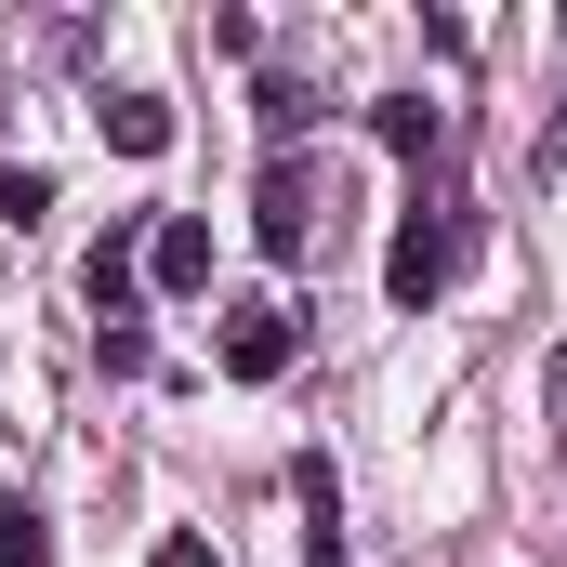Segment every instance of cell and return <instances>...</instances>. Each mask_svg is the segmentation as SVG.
I'll list each match as a JSON object with an SVG mask.
<instances>
[{
    "mask_svg": "<svg viewBox=\"0 0 567 567\" xmlns=\"http://www.w3.org/2000/svg\"><path fill=\"white\" fill-rule=\"evenodd\" d=\"M80 290H93V317L120 330V317H133V290H145V238H93V265H80Z\"/></svg>",
    "mask_w": 567,
    "mask_h": 567,
    "instance_id": "4",
    "label": "cell"
},
{
    "mask_svg": "<svg viewBox=\"0 0 567 567\" xmlns=\"http://www.w3.org/2000/svg\"><path fill=\"white\" fill-rule=\"evenodd\" d=\"M212 357H225V383H278L290 357H303V330H290V303H225Z\"/></svg>",
    "mask_w": 567,
    "mask_h": 567,
    "instance_id": "2",
    "label": "cell"
},
{
    "mask_svg": "<svg viewBox=\"0 0 567 567\" xmlns=\"http://www.w3.org/2000/svg\"><path fill=\"white\" fill-rule=\"evenodd\" d=\"M251 238H265V251H303V158H278V172H265V198H251Z\"/></svg>",
    "mask_w": 567,
    "mask_h": 567,
    "instance_id": "5",
    "label": "cell"
},
{
    "mask_svg": "<svg viewBox=\"0 0 567 567\" xmlns=\"http://www.w3.org/2000/svg\"><path fill=\"white\" fill-rule=\"evenodd\" d=\"M145 278L158 290H212V225H198V212H158V225H145Z\"/></svg>",
    "mask_w": 567,
    "mask_h": 567,
    "instance_id": "3",
    "label": "cell"
},
{
    "mask_svg": "<svg viewBox=\"0 0 567 567\" xmlns=\"http://www.w3.org/2000/svg\"><path fill=\"white\" fill-rule=\"evenodd\" d=\"M303 120H317V93H303V80H265V133H278V158H290V133H303Z\"/></svg>",
    "mask_w": 567,
    "mask_h": 567,
    "instance_id": "9",
    "label": "cell"
},
{
    "mask_svg": "<svg viewBox=\"0 0 567 567\" xmlns=\"http://www.w3.org/2000/svg\"><path fill=\"white\" fill-rule=\"evenodd\" d=\"M158 567H225V555H212V542H185V528H172V542H158Z\"/></svg>",
    "mask_w": 567,
    "mask_h": 567,
    "instance_id": "11",
    "label": "cell"
},
{
    "mask_svg": "<svg viewBox=\"0 0 567 567\" xmlns=\"http://www.w3.org/2000/svg\"><path fill=\"white\" fill-rule=\"evenodd\" d=\"M106 145H120V158H158V145H172V106H158V93H106Z\"/></svg>",
    "mask_w": 567,
    "mask_h": 567,
    "instance_id": "7",
    "label": "cell"
},
{
    "mask_svg": "<svg viewBox=\"0 0 567 567\" xmlns=\"http://www.w3.org/2000/svg\"><path fill=\"white\" fill-rule=\"evenodd\" d=\"M40 198H53V185H40V172L13 158V172H0V225H40Z\"/></svg>",
    "mask_w": 567,
    "mask_h": 567,
    "instance_id": "10",
    "label": "cell"
},
{
    "mask_svg": "<svg viewBox=\"0 0 567 567\" xmlns=\"http://www.w3.org/2000/svg\"><path fill=\"white\" fill-rule=\"evenodd\" d=\"M370 133L396 145V158H435V145H449V120H435L423 93H383V106H370Z\"/></svg>",
    "mask_w": 567,
    "mask_h": 567,
    "instance_id": "6",
    "label": "cell"
},
{
    "mask_svg": "<svg viewBox=\"0 0 567 567\" xmlns=\"http://www.w3.org/2000/svg\"><path fill=\"white\" fill-rule=\"evenodd\" d=\"M462 251H475V225H462V198H410V225H396V251H383V290L423 317L435 290L462 278Z\"/></svg>",
    "mask_w": 567,
    "mask_h": 567,
    "instance_id": "1",
    "label": "cell"
},
{
    "mask_svg": "<svg viewBox=\"0 0 567 567\" xmlns=\"http://www.w3.org/2000/svg\"><path fill=\"white\" fill-rule=\"evenodd\" d=\"M53 555V528H40V502L27 488H0V567H40Z\"/></svg>",
    "mask_w": 567,
    "mask_h": 567,
    "instance_id": "8",
    "label": "cell"
}]
</instances>
